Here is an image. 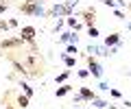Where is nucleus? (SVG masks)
<instances>
[{"mask_svg": "<svg viewBox=\"0 0 131 109\" xmlns=\"http://www.w3.org/2000/svg\"><path fill=\"white\" fill-rule=\"evenodd\" d=\"M37 2H26V0H24L22 5H20V11H22V13H28V15H42L44 11H42V7H39Z\"/></svg>", "mask_w": 131, "mask_h": 109, "instance_id": "nucleus-1", "label": "nucleus"}, {"mask_svg": "<svg viewBox=\"0 0 131 109\" xmlns=\"http://www.w3.org/2000/svg\"><path fill=\"white\" fill-rule=\"evenodd\" d=\"M20 37H22L26 44L35 46V29H33V26H22V31H20Z\"/></svg>", "mask_w": 131, "mask_h": 109, "instance_id": "nucleus-2", "label": "nucleus"}, {"mask_svg": "<svg viewBox=\"0 0 131 109\" xmlns=\"http://www.w3.org/2000/svg\"><path fill=\"white\" fill-rule=\"evenodd\" d=\"M24 44H26V42H24L22 37H13V39H5V42H0V48H5V50H7V48H22Z\"/></svg>", "mask_w": 131, "mask_h": 109, "instance_id": "nucleus-3", "label": "nucleus"}, {"mask_svg": "<svg viewBox=\"0 0 131 109\" xmlns=\"http://www.w3.org/2000/svg\"><path fill=\"white\" fill-rule=\"evenodd\" d=\"M88 66H90V72H92V74L96 76V79H101V76H103V70H101V66H98L96 61H94V57H92V55L88 57Z\"/></svg>", "mask_w": 131, "mask_h": 109, "instance_id": "nucleus-4", "label": "nucleus"}, {"mask_svg": "<svg viewBox=\"0 0 131 109\" xmlns=\"http://www.w3.org/2000/svg\"><path fill=\"white\" fill-rule=\"evenodd\" d=\"M81 98L83 100H94L96 94H94V90H90V87H81Z\"/></svg>", "mask_w": 131, "mask_h": 109, "instance_id": "nucleus-5", "label": "nucleus"}, {"mask_svg": "<svg viewBox=\"0 0 131 109\" xmlns=\"http://www.w3.org/2000/svg\"><path fill=\"white\" fill-rule=\"evenodd\" d=\"M94 9H88V11H83V20H85V24L88 26H94Z\"/></svg>", "mask_w": 131, "mask_h": 109, "instance_id": "nucleus-6", "label": "nucleus"}, {"mask_svg": "<svg viewBox=\"0 0 131 109\" xmlns=\"http://www.w3.org/2000/svg\"><path fill=\"white\" fill-rule=\"evenodd\" d=\"M118 42H120V35H118V33H112L107 39H105V46H107V48H112V46H116Z\"/></svg>", "mask_w": 131, "mask_h": 109, "instance_id": "nucleus-7", "label": "nucleus"}, {"mask_svg": "<svg viewBox=\"0 0 131 109\" xmlns=\"http://www.w3.org/2000/svg\"><path fill=\"white\" fill-rule=\"evenodd\" d=\"M68 92H72V85H61L59 90L55 92V96H57V98H61V96H66Z\"/></svg>", "mask_w": 131, "mask_h": 109, "instance_id": "nucleus-8", "label": "nucleus"}, {"mask_svg": "<svg viewBox=\"0 0 131 109\" xmlns=\"http://www.w3.org/2000/svg\"><path fill=\"white\" fill-rule=\"evenodd\" d=\"M18 107H22V109L28 107V96H26V94H24V96L20 94V96H18Z\"/></svg>", "mask_w": 131, "mask_h": 109, "instance_id": "nucleus-9", "label": "nucleus"}, {"mask_svg": "<svg viewBox=\"0 0 131 109\" xmlns=\"http://www.w3.org/2000/svg\"><path fill=\"white\" fill-rule=\"evenodd\" d=\"M70 72H72V70H63L59 76H57V83H63V81L68 79V76H70Z\"/></svg>", "mask_w": 131, "mask_h": 109, "instance_id": "nucleus-10", "label": "nucleus"}, {"mask_svg": "<svg viewBox=\"0 0 131 109\" xmlns=\"http://www.w3.org/2000/svg\"><path fill=\"white\" fill-rule=\"evenodd\" d=\"M66 66H68V68H72V66H77V59L72 57V55H68V57H66Z\"/></svg>", "mask_w": 131, "mask_h": 109, "instance_id": "nucleus-11", "label": "nucleus"}, {"mask_svg": "<svg viewBox=\"0 0 131 109\" xmlns=\"http://www.w3.org/2000/svg\"><path fill=\"white\" fill-rule=\"evenodd\" d=\"M88 33H90V37H98V31H96V26H88Z\"/></svg>", "mask_w": 131, "mask_h": 109, "instance_id": "nucleus-12", "label": "nucleus"}, {"mask_svg": "<svg viewBox=\"0 0 131 109\" xmlns=\"http://www.w3.org/2000/svg\"><path fill=\"white\" fill-rule=\"evenodd\" d=\"M22 87H24V94H26L28 98H31V96H33V87H28L26 83H22Z\"/></svg>", "mask_w": 131, "mask_h": 109, "instance_id": "nucleus-13", "label": "nucleus"}, {"mask_svg": "<svg viewBox=\"0 0 131 109\" xmlns=\"http://www.w3.org/2000/svg\"><path fill=\"white\" fill-rule=\"evenodd\" d=\"M90 74H92V72H90V68H88V70H79V79H88Z\"/></svg>", "mask_w": 131, "mask_h": 109, "instance_id": "nucleus-14", "label": "nucleus"}, {"mask_svg": "<svg viewBox=\"0 0 131 109\" xmlns=\"http://www.w3.org/2000/svg\"><path fill=\"white\" fill-rule=\"evenodd\" d=\"M66 52H68V55H74L77 52V44H70V46L66 48Z\"/></svg>", "mask_w": 131, "mask_h": 109, "instance_id": "nucleus-15", "label": "nucleus"}, {"mask_svg": "<svg viewBox=\"0 0 131 109\" xmlns=\"http://www.w3.org/2000/svg\"><path fill=\"white\" fill-rule=\"evenodd\" d=\"M7 29H11V26H9V22H5V20H0V31H7Z\"/></svg>", "mask_w": 131, "mask_h": 109, "instance_id": "nucleus-16", "label": "nucleus"}, {"mask_svg": "<svg viewBox=\"0 0 131 109\" xmlns=\"http://www.w3.org/2000/svg\"><path fill=\"white\" fill-rule=\"evenodd\" d=\"M103 5H107V7H112V9H116V2H114V0H103Z\"/></svg>", "mask_w": 131, "mask_h": 109, "instance_id": "nucleus-17", "label": "nucleus"}, {"mask_svg": "<svg viewBox=\"0 0 131 109\" xmlns=\"http://www.w3.org/2000/svg\"><path fill=\"white\" fill-rule=\"evenodd\" d=\"M94 105H96V107H101V109H103V107H105V105H107V103H105V100H96V98H94Z\"/></svg>", "mask_w": 131, "mask_h": 109, "instance_id": "nucleus-18", "label": "nucleus"}, {"mask_svg": "<svg viewBox=\"0 0 131 109\" xmlns=\"http://www.w3.org/2000/svg\"><path fill=\"white\" fill-rule=\"evenodd\" d=\"M112 96H114V98H120L122 94H120V92H118V90H112Z\"/></svg>", "mask_w": 131, "mask_h": 109, "instance_id": "nucleus-19", "label": "nucleus"}, {"mask_svg": "<svg viewBox=\"0 0 131 109\" xmlns=\"http://www.w3.org/2000/svg\"><path fill=\"white\" fill-rule=\"evenodd\" d=\"M7 109H15V107H11V105H9V107H7Z\"/></svg>", "mask_w": 131, "mask_h": 109, "instance_id": "nucleus-20", "label": "nucleus"}]
</instances>
